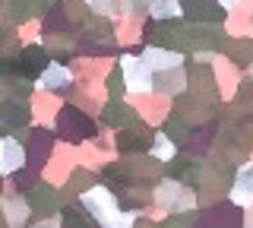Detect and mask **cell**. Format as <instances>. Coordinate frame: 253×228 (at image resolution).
I'll return each instance as SVG.
<instances>
[{
	"mask_svg": "<svg viewBox=\"0 0 253 228\" xmlns=\"http://www.w3.org/2000/svg\"><path fill=\"white\" fill-rule=\"evenodd\" d=\"M79 203L85 206L92 222H98L101 228H133V216L130 212L117 209L114 193L105 190V187H92V190H83Z\"/></svg>",
	"mask_w": 253,
	"mask_h": 228,
	"instance_id": "cell-1",
	"label": "cell"
},
{
	"mask_svg": "<svg viewBox=\"0 0 253 228\" xmlns=\"http://www.w3.org/2000/svg\"><path fill=\"white\" fill-rule=\"evenodd\" d=\"M155 200L162 203L165 209H171V212H187V209L196 203V196H193V190H187V187H180V184H174V181H168V184L158 187Z\"/></svg>",
	"mask_w": 253,
	"mask_h": 228,
	"instance_id": "cell-2",
	"label": "cell"
},
{
	"mask_svg": "<svg viewBox=\"0 0 253 228\" xmlns=\"http://www.w3.org/2000/svg\"><path fill=\"white\" fill-rule=\"evenodd\" d=\"M124 80H126V86H130L133 92H149L152 89V70H149L142 60H136V57H124Z\"/></svg>",
	"mask_w": 253,
	"mask_h": 228,
	"instance_id": "cell-3",
	"label": "cell"
},
{
	"mask_svg": "<svg viewBox=\"0 0 253 228\" xmlns=\"http://www.w3.org/2000/svg\"><path fill=\"white\" fill-rule=\"evenodd\" d=\"M3 216H6V222H10V228H22L29 222V216H32L29 200L19 196V193H6L3 196Z\"/></svg>",
	"mask_w": 253,
	"mask_h": 228,
	"instance_id": "cell-4",
	"label": "cell"
},
{
	"mask_svg": "<svg viewBox=\"0 0 253 228\" xmlns=\"http://www.w3.org/2000/svg\"><path fill=\"white\" fill-rule=\"evenodd\" d=\"M22 165H26V149L16 139H0V175L19 171Z\"/></svg>",
	"mask_w": 253,
	"mask_h": 228,
	"instance_id": "cell-5",
	"label": "cell"
},
{
	"mask_svg": "<svg viewBox=\"0 0 253 228\" xmlns=\"http://www.w3.org/2000/svg\"><path fill=\"white\" fill-rule=\"evenodd\" d=\"M231 200L237 203V206H250V203H253V165H244V168L237 171Z\"/></svg>",
	"mask_w": 253,
	"mask_h": 228,
	"instance_id": "cell-6",
	"label": "cell"
},
{
	"mask_svg": "<svg viewBox=\"0 0 253 228\" xmlns=\"http://www.w3.org/2000/svg\"><path fill=\"white\" fill-rule=\"evenodd\" d=\"M142 64H146L149 70H174L180 64V54L174 51H158V48H149L146 54H142Z\"/></svg>",
	"mask_w": 253,
	"mask_h": 228,
	"instance_id": "cell-7",
	"label": "cell"
},
{
	"mask_svg": "<svg viewBox=\"0 0 253 228\" xmlns=\"http://www.w3.org/2000/svg\"><path fill=\"white\" fill-rule=\"evenodd\" d=\"M70 80H73V76H70V70L67 67H60V64H51L42 73V89H63V86H70Z\"/></svg>",
	"mask_w": 253,
	"mask_h": 228,
	"instance_id": "cell-8",
	"label": "cell"
},
{
	"mask_svg": "<svg viewBox=\"0 0 253 228\" xmlns=\"http://www.w3.org/2000/svg\"><path fill=\"white\" fill-rule=\"evenodd\" d=\"M152 16L174 19V16H180V3L177 0H152Z\"/></svg>",
	"mask_w": 253,
	"mask_h": 228,
	"instance_id": "cell-9",
	"label": "cell"
},
{
	"mask_svg": "<svg viewBox=\"0 0 253 228\" xmlns=\"http://www.w3.org/2000/svg\"><path fill=\"white\" fill-rule=\"evenodd\" d=\"M152 155H155V159H171V155H174V143H168L165 137H158L155 146H152Z\"/></svg>",
	"mask_w": 253,
	"mask_h": 228,
	"instance_id": "cell-10",
	"label": "cell"
},
{
	"mask_svg": "<svg viewBox=\"0 0 253 228\" xmlns=\"http://www.w3.org/2000/svg\"><path fill=\"white\" fill-rule=\"evenodd\" d=\"M35 228H60V219H47V222H42V225H35Z\"/></svg>",
	"mask_w": 253,
	"mask_h": 228,
	"instance_id": "cell-11",
	"label": "cell"
},
{
	"mask_svg": "<svg viewBox=\"0 0 253 228\" xmlns=\"http://www.w3.org/2000/svg\"><path fill=\"white\" fill-rule=\"evenodd\" d=\"M221 3H225V6H234V0H221Z\"/></svg>",
	"mask_w": 253,
	"mask_h": 228,
	"instance_id": "cell-12",
	"label": "cell"
}]
</instances>
